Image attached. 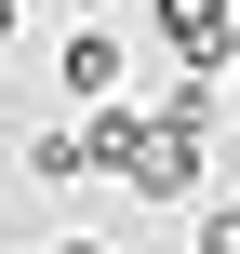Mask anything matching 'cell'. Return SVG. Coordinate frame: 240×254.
Here are the masks:
<instances>
[{
    "mask_svg": "<svg viewBox=\"0 0 240 254\" xmlns=\"http://www.w3.org/2000/svg\"><path fill=\"white\" fill-rule=\"evenodd\" d=\"M53 254H107V241H53Z\"/></svg>",
    "mask_w": 240,
    "mask_h": 254,
    "instance_id": "cell-7",
    "label": "cell"
},
{
    "mask_svg": "<svg viewBox=\"0 0 240 254\" xmlns=\"http://www.w3.org/2000/svg\"><path fill=\"white\" fill-rule=\"evenodd\" d=\"M227 40H240V0H160V54L227 67Z\"/></svg>",
    "mask_w": 240,
    "mask_h": 254,
    "instance_id": "cell-2",
    "label": "cell"
},
{
    "mask_svg": "<svg viewBox=\"0 0 240 254\" xmlns=\"http://www.w3.org/2000/svg\"><path fill=\"white\" fill-rule=\"evenodd\" d=\"M13 13H27V0H0V40H13Z\"/></svg>",
    "mask_w": 240,
    "mask_h": 254,
    "instance_id": "cell-6",
    "label": "cell"
},
{
    "mask_svg": "<svg viewBox=\"0 0 240 254\" xmlns=\"http://www.w3.org/2000/svg\"><path fill=\"white\" fill-rule=\"evenodd\" d=\"M200 134H214V121L147 107V121H134V147H120V188H134V201H200V174H214V161H200Z\"/></svg>",
    "mask_w": 240,
    "mask_h": 254,
    "instance_id": "cell-1",
    "label": "cell"
},
{
    "mask_svg": "<svg viewBox=\"0 0 240 254\" xmlns=\"http://www.w3.org/2000/svg\"><path fill=\"white\" fill-rule=\"evenodd\" d=\"M187 254H240V201H200V228H187Z\"/></svg>",
    "mask_w": 240,
    "mask_h": 254,
    "instance_id": "cell-5",
    "label": "cell"
},
{
    "mask_svg": "<svg viewBox=\"0 0 240 254\" xmlns=\"http://www.w3.org/2000/svg\"><path fill=\"white\" fill-rule=\"evenodd\" d=\"M120 67H134V40H120V27H67V54H53V80H67L80 107H94V94H120Z\"/></svg>",
    "mask_w": 240,
    "mask_h": 254,
    "instance_id": "cell-3",
    "label": "cell"
},
{
    "mask_svg": "<svg viewBox=\"0 0 240 254\" xmlns=\"http://www.w3.org/2000/svg\"><path fill=\"white\" fill-rule=\"evenodd\" d=\"M27 188H80V134H27Z\"/></svg>",
    "mask_w": 240,
    "mask_h": 254,
    "instance_id": "cell-4",
    "label": "cell"
}]
</instances>
